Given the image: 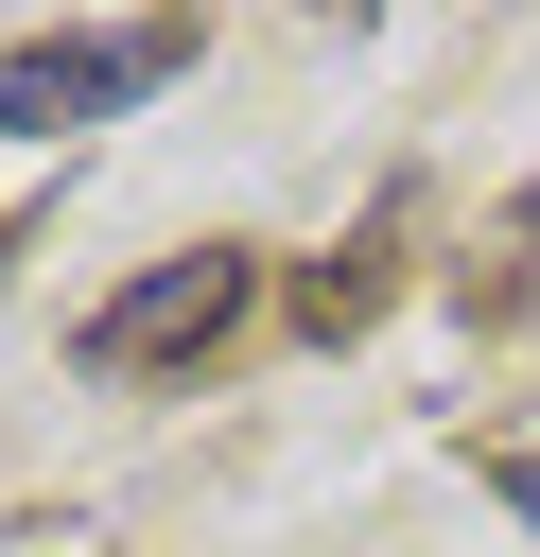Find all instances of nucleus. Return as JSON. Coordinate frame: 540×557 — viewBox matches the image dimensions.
Listing matches in <instances>:
<instances>
[{
	"label": "nucleus",
	"instance_id": "obj_1",
	"mask_svg": "<svg viewBox=\"0 0 540 557\" xmlns=\"http://www.w3.org/2000/svg\"><path fill=\"white\" fill-rule=\"evenodd\" d=\"M157 70H192V17H122V35H17V52H0V139H70V122L139 104Z\"/></svg>",
	"mask_w": 540,
	"mask_h": 557
},
{
	"label": "nucleus",
	"instance_id": "obj_2",
	"mask_svg": "<svg viewBox=\"0 0 540 557\" xmlns=\"http://www.w3.org/2000/svg\"><path fill=\"white\" fill-rule=\"evenodd\" d=\"M244 296H261V261H244V244H174L157 278H122V296L87 313V366H192Z\"/></svg>",
	"mask_w": 540,
	"mask_h": 557
}]
</instances>
